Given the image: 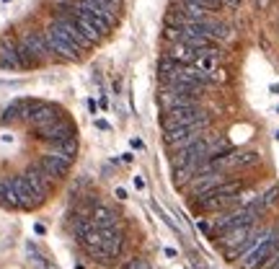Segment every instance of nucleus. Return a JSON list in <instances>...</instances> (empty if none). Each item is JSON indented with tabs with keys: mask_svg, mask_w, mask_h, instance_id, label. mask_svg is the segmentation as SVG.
Here are the masks:
<instances>
[{
	"mask_svg": "<svg viewBox=\"0 0 279 269\" xmlns=\"http://www.w3.org/2000/svg\"><path fill=\"white\" fill-rule=\"evenodd\" d=\"M93 124H96V130H101V132H112V124H108L104 116H96V119H93Z\"/></svg>",
	"mask_w": 279,
	"mask_h": 269,
	"instance_id": "nucleus-7",
	"label": "nucleus"
},
{
	"mask_svg": "<svg viewBox=\"0 0 279 269\" xmlns=\"http://www.w3.org/2000/svg\"><path fill=\"white\" fill-rule=\"evenodd\" d=\"M274 138H276V142H279V130H276V132H274Z\"/></svg>",
	"mask_w": 279,
	"mask_h": 269,
	"instance_id": "nucleus-18",
	"label": "nucleus"
},
{
	"mask_svg": "<svg viewBox=\"0 0 279 269\" xmlns=\"http://www.w3.org/2000/svg\"><path fill=\"white\" fill-rule=\"evenodd\" d=\"M196 228L204 233V236H214V226H212L210 220H196Z\"/></svg>",
	"mask_w": 279,
	"mask_h": 269,
	"instance_id": "nucleus-6",
	"label": "nucleus"
},
{
	"mask_svg": "<svg viewBox=\"0 0 279 269\" xmlns=\"http://www.w3.org/2000/svg\"><path fill=\"white\" fill-rule=\"evenodd\" d=\"M194 65L202 70V72H207V76H212V72L220 68V54H217L214 47H204L199 52V57L194 60Z\"/></svg>",
	"mask_w": 279,
	"mask_h": 269,
	"instance_id": "nucleus-4",
	"label": "nucleus"
},
{
	"mask_svg": "<svg viewBox=\"0 0 279 269\" xmlns=\"http://www.w3.org/2000/svg\"><path fill=\"white\" fill-rule=\"evenodd\" d=\"M269 94H272V96H279V83H272V86H269Z\"/></svg>",
	"mask_w": 279,
	"mask_h": 269,
	"instance_id": "nucleus-14",
	"label": "nucleus"
},
{
	"mask_svg": "<svg viewBox=\"0 0 279 269\" xmlns=\"http://www.w3.org/2000/svg\"><path fill=\"white\" fill-rule=\"evenodd\" d=\"M54 150L62 153V156H68L70 160H75V153H78V138H68V140H62L54 145Z\"/></svg>",
	"mask_w": 279,
	"mask_h": 269,
	"instance_id": "nucleus-5",
	"label": "nucleus"
},
{
	"mask_svg": "<svg viewBox=\"0 0 279 269\" xmlns=\"http://www.w3.org/2000/svg\"><path fill=\"white\" fill-rule=\"evenodd\" d=\"M21 44L24 47L34 54L36 60H42L44 54H50V44H46V39H44V34H36V32H28V34H24V39H21Z\"/></svg>",
	"mask_w": 279,
	"mask_h": 269,
	"instance_id": "nucleus-3",
	"label": "nucleus"
},
{
	"mask_svg": "<svg viewBox=\"0 0 279 269\" xmlns=\"http://www.w3.org/2000/svg\"><path fill=\"white\" fill-rule=\"evenodd\" d=\"M163 251H166V256H168V259H176V256H178V254H176V248H168V246H166Z\"/></svg>",
	"mask_w": 279,
	"mask_h": 269,
	"instance_id": "nucleus-13",
	"label": "nucleus"
},
{
	"mask_svg": "<svg viewBox=\"0 0 279 269\" xmlns=\"http://www.w3.org/2000/svg\"><path fill=\"white\" fill-rule=\"evenodd\" d=\"M90 220H93V226H96L98 230H106V228H114L116 226V212L112 210V207H106V204H96L93 207V212H90Z\"/></svg>",
	"mask_w": 279,
	"mask_h": 269,
	"instance_id": "nucleus-2",
	"label": "nucleus"
},
{
	"mask_svg": "<svg viewBox=\"0 0 279 269\" xmlns=\"http://www.w3.org/2000/svg\"><path fill=\"white\" fill-rule=\"evenodd\" d=\"M207 122V114L202 112L196 104H189V106H176V109H168L160 127L170 130V127H202Z\"/></svg>",
	"mask_w": 279,
	"mask_h": 269,
	"instance_id": "nucleus-1",
	"label": "nucleus"
},
{
	"mask_svg": "<svg viewBox=\"0 0 279 269\" xmlns=\"http://www.w3.org/2000/svg\"><path fill=\"white\" fill-rule=\"evenodd\" d=\"M57 8H72L75 6V0H54Z\"/></svg>",
	"mask_w": 279,
	"mask_h": 269,
	"instance_id": "nucleus-11",
	"label": "nucleus"
},
{
	"mask_svg": "<svg viewBox=\"0 0 279 269\" xmlns=\"http://www.w3.org/2000/svg\"><path fill=\"white\" fill-rule=\"evenodd\" d=\"M132 158H134L132 153H124V156H122V160H124V163H132Z\"/></svg>",
	"mask_w": 279,
	"mask_h": 269,
	"instance_id": "nucleus-17",
	"label": "nucleus"
},
{
	"mask_svg": "<svg viewBox=\"0 0 279 269\" xmlns=\"http://www.w3.org/2000/svg\"><path fill=\"white\" fill-rule=\"evenodd\" d=\"M132 184H134V189L142 192V189H145V178H142V176H134V178H132Z\"/></svg>",
	"mask_w": 279,
	"mask_h": 269,
	"instance_id": "nucleus-10",
	"label": "nucleus"
},
{
	"mask_svg": "<svg viewBox=\"0 0 279 269\" xmlns=\"http://www.w3.org/2000/svg\"><path fill=\"white\" fill-rule=\"evenodd\" d=\"M98 109H101V112H106V109H108V101H106V96H104V94L98 96Z\"/></svg>",
	"mask_w": 279,
	"mask_h": 269,
	"instance_id": "nucleus-12",
	"label": "nucleus"
},
{
	"mask_svg": "<svg viewBox=\"0 0 279 269\" xmlns=\"http://www.w3.org/2000/svg\"><path fill=\"white\" fill-rule=\"evenodd\" d=\"M114 194H116V197H119V200H127V192H124V189H122V186H119V189H116V192H114Z\"/></svg>",
	"mask_w": 279,
	"mask_h": 269,
	"instance_id": "nucleus-15",
	"label": "nucleus"
},
{
	"mask_svg": "<svg viewBox=\"0 0 279 269\" xmlns=\"http://www.w3.org/2000/svg\"><path fill=\"white\" fill-rule=\"evenodd\" d=\"M34 233H36V236H44L46 230H44V226H39V222H36V226H34Z\"/></svg>",
	"mask_w": 279,
	"mask_h": 269,
	"instance_id": "nucleus-16",
	"label": "nucleus"
},
{
	"mask_svg": "<svg viewBox=\"0 0 279 269\" xmlns=\"http://www.w3.org/2000/svg\"><path fill=\"white\" fill-rule=\"evenodd\" d=\"M130 142H132V148H134V150H140V153H142V150H145V142H142V140H140V138H132Z\"/></svg>",
	"mask_w": 279,
	"mask_h": 269,
	"instance_id": "nucleus-9",
	"label": "nucleus"
},
{
	"mask_svg": "<svg viewBox=\"0 0 279 269\" xmlns=\"http://www.w3.org/2000/svg\"><path fill=\"white\" fill-rule=\"evenodd\" d=\"M264 269H279V248L274 251V256H272L266 264H264Z\"/></svg>",
	"mask_w": 279,
	"mask_h": 269,
	"instance_id": "nucleus-8",
	"label": "nucleus"
}]
</instances>
